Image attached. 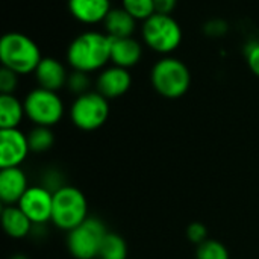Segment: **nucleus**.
Returning a JSON list of instances; mask_svg holds the SVG:
<instances>
[{
    "label": "nucleus",
    "mask_w": 259,
    "mask_h": 259,
    "mask_svg": "<svg viewBox=\"0 0 259 259\" xmlns=\"http://www.w3.org/2000/svg\"><path fill=\"white\" fill-rule=\"evenodd\" d=\"M112 38L106 32L85 30L79 33L67 49V62L73 70L93 73L102 71L111 61Z\"/></svg>",
    "instance_id": "1"
},
{
    "label": "nucleus",
    "mask_w": 259,
    "mask_h": 259,
    "mask_svg": "<svg viewBox=\"0 0 259 259\" xmlns=\"http://www.w3.org/2000/svg\"><path fill=\"white\" fill-rule=\"evenodd\" d=\"M42 55L38 44L21 32H8L0 39L2 67L15 71L18 76L35 73Z\"/></svg>",
    "instance_id": "2"
},
{
    "label": "nucleus",
    "mask_w": 259,
    "mask_h": 259,
    "mask_svg": "<svg viewBox=\"0 0 259 259\" xmlns=\"http://www.w3.org/2000/svg\"><path fill=\"white\" fill-rule=\"evenodd\" d=\"M153 90L165 99H179L191 85V73L185 62L175 56H164L155 62L150 71Z\"/></svg>",
    "instance_id": "3"
},
{
    "label": "nucleus",
    "mask_w": 259,
    "mask_h": 259,
    "mask_svg": "<svg viewBox=\"0 0 259 259\" xmlns=\"http://www.w3.org/2000/svg\"><path fill=\"white\" fill-rule=\"evenodd\" d=\"M88 219V202L85 194L71 185H64L53 193L52 223L65 232L73 231Z\"/></svg>",
    "instance_id": "4"
},
{
    "label": "nucleus",
    "mask_w": 259,
    "mask_h": 259,
    "mask_svg": "<svg viewBox=\"0 0 259 259\" xmlns=\"http://www.w3.org/2000/svg\"><path fill=\"white\" fill-rule=\"evenodd\" d=\"M144 44L164 56H168L182 42V27L173 15L153 14L150 18L143 21L141 29Z\"/></svg>",
    "instance_id": "5"
},
{
    "label": "nucleus",
    "mask_w": 259,
    "mask_h": 259,
    "mask_svg": "<svg viewBox=\"0 0 259 259\" xmlns=\"http://www.w3.org/2000/svg\"><path fill=\"white\" fill-rule=\"evenodd\" d=\"M23 103L26 117L35 126L52 127L62 120L65 112L61 96L56 91H50L41 87L29 91Z\"/></svg>",
    "instance_id": "6"
},
{
    "label": "nucleus",
    "mask_w": 259,
    "mask_h": 259,
    "mask_svg": "<svg viewBox=\"0 0 259 259\" xmlns=\"http://www.w3.org/2000/svg\"><path fill=\"white\" fill-rule=\"evenodd\" d=\"M109 117V100L99 91H88L77 96L70 106V120L85 132L97 131Z\"/></svg>",
    "instance_id": "7"
},
{
    "label": "nucleus",
    "mask_w": 259,
    "mask_h": 259,
    "mask_svg": "<svg viewBox=\"0 0 259 259\" xmlns=\"http://www.w3.org/2000/svg\"><path fill=\"white\" fill-rule=\"evenodd\" d=\"M106 234L108 229L100 219L88 217L82 225L68 232L67 249L74 259L99 258L100 246Z\"/></svg>",
    "instance_id": "8"
},
{
    "label": "nucleus",
    "mask_w": 259,
    "mask_h": 259,
    "mask_svg": "<svg viewBox=\"0 0 259 259\" xmlns=\"http://www.w3.org/2000/svg\"><path fill=\"white\" fill-rule=\"evenodd\" d=\"M17 206L27 215L33 226H42L47 222H52L53 193L42 185L29 187Z\"/></svg>",
    "instance_id": "9"
},
{
    "label": "nucleus",
    "mask_w": 259,
    "mask_h": 259,
    "mask_svg": "<svg viewBox=\"0 0 259 259\" xmlns=\"http://www.w3.org/2000/svg\"><path fill=\"white\" fill-rule=\"evenodd\" d=\"M30 153L27 135L18 127L0 129V167H20Z\"/></svg>",
    "instance_id": "10"
},
{
    "label": "nucleus",
    "mask_w": 259,
    "mask_h": 259,
    "mask_svg": "<svg viewBox=\"0 0 259 259\" xmlns=\"http://www.w3.org/2000/svg\"><path fill=\"white\" fill-rule=\"evenodd\" d=\"M131 85H132L131 71L117 65L105 67L99 73L97 80H96L97 91L108 100L124 96L131 90Z\"/></svg>",
    "instance_id": "11"
},
{
    "label": "nucleus",
    "mask_w": 259,
    "mask_h": 259,
    "mask_svg": "<svg viewBox=\"0 0 259 259\" xmlns=\"http://www.w3.org/2000/svg\"><path fill=\"white\" fill-rule=\"evenodd\" d=\"M27 190H29L27 176L21 170V167L2 168V171H0V199L5 206L17 205Z\"/></svg>",
    "instance_id": "12"
},
{
    "label": "nucleus",
    "mask_w": 259,
    "mask_h": 259,
    "mask_svg": "<svg viewBox=\"0 0 259 259\" xmlns=\"http://www.w3.org/2000/svg\"><path fill=\"white\" fill-rule=\"evenodd\" d=\"M33 74L38 82V87L58 93L61 88L67 87V79L70 73L59 59L52 56H42Z\"/></svg>",
    "instance_id": "13"
},
{
    "label": "nucleus",
    "mask_w": 259,
    "mask_h": 259,
    "mask_svg": "<svg viewBox=\"0 0 259 259\" xmlns=\"http://www.w3.org/2000/svg\"><path fill=\"white\" fill-rule=\"evenodd\" d=\"M67 6L74 20L88 26L103 23L112 9L111 0H68Z\"/></svg>",
    "instance_id": "14"
},
{
    "label": "nucleus",
    "mask_w": 259,
    "mask_h": 259,
    "mask_svg": "<svg viewBox=\"0 0 259 259\" xmlns=\"http://www.w3.org/2000/svg\"><path fill=\"white\" fill-rule=\"evenodd\" d=\"M143 58V46L134 36L127 38H112L111 47V62L112 65L121 68H132L135 67Z\"/></svg>",
    "instance_id": "15"
},
{
    "label": "nucleus",
    "mask_w": 259,
    "mask_h": 259,
    "mask_svg": "<svg viewBox=\"0 0 259 259\" xmlns=\"http://www.w3.org/2000/svg\"><path fill=\"white\" fill-rule=\"evenodd\" d=\"M2 226L6 235L14 240L26 238L33 229V223L27 219V215L17 205H8L3 208Z\"/></svg>",
    "instance_id": "16"
},
{
    "label": "nucleus",
    "mask_w": 259,
    "mask_h": 259,
    "mask_svg": "<svg viewBox=\"0 0 259 259\" xmlns=\"http://www.w3.org/2000/svg\"><path fill=\"white\" fill-rule=\"evenodd\" d=\"M105 32L111 38L132 36L137 29V20L123 8H112L103 21Z\"/></svg>",
    "instance_id": "17"
},
{
    "label": "nucleus",
    "mask_w": 259,
    "mask_h": 259,
    "mask_svg": "<svg viewBox=\"0 0 259 259\" xmlns=\"http://www.w3.org/2000/svg\"><path fill=\"white\" fill-rule=\"evenodd\" d=\"M24 115V103L14 94H0V129L18 127Z\"/></svg>",
    "instance_id": "18"
},
{
    "label": "nucleus",
    "mask_w": 259,
    "mask_h": 259,
    "mask_svg": "<svg viewBox=\"0 0 259 259\" xmlns=\"http://www.w3.org/2000/svg\"><path fill=\"white\" fill-rule=\"evenodd\" d=\"M99 258L106 259H127V244L124 238L115 232H109L105 235Z\"/></svg>",
    "instance_id": "19"
},
{
    "label": "nucleus",
    "mask_w": 259,
    "mask_h": 259,
    "mask_svg": "<svg viewBox=\"0 0 259 259\" xmlns=\"http://www.w3.org/2000/svg\"><path fill=\"white\" fill-rule=\"evenodd\" d=\"M27 140H29L30 152L33 153H44L50 150L55 144V135L52 129L46 126H35L27 134Z\"/></svg>",
    "instance_id": "20"
},
{
    "label": "nucleus",
    "mask_w": 259,
    "mask_h": 259,
    "mask_svg": "<svg viewBox=\"0 0 259 259\" xmlns=\"http://www.w3.org/2000/svg\"><path fill=\"white\" fill-rule=\"evenodd\" d=\"M121 8L126 9L137 21H146L155 11V0H121Z\"/></svg>",
    "instance_id": "21"
},
{
    "label": "nucleus",
    "mask_w": 259,
    "mask_h": 259,
    "mask_svg": "<svg viewBox=\"0 0 259 259\" xmlns=\"http://www.w3.org/2000/svg\"><path fill=\"white\" fill-rule=\"evenodd\" d=\"M196 259H229V250L223 243L208 238L197 246Z\"/></svg>",
    "instance_id": "22"
},
{
    "label": "nucleus",
    "mask_w": 259,
    "mask_h": 259,
    "mask_svg": "<svg viewBox=\"0 0 259 259\" xmlns=\"http://www.w3.org/2000/svg\"><path fill=\"white\" fill-rule=\"evenodd\" d=\"M90 87H91V79H90V74L88 73H83V71H77V70H73L70 74H68V79H67V90L73 94L77 96H82L85 93L90 91Z\"/></svg>",
    "instance_id": "23"
},
{
    "label": "nucleus",
    "mask_w": 259,
    "mask_h": 259,
    "mask_svg": "<svg viewBox=\"0 0 259 259\" xmlns=\"http://www.w3.org/2000/svg\"><path fill=\"white\" fill-rule=\"evenodd\" d=\"M18 87V74L6 67L0 70V93L2 94H14Z\"/></svg>",
    "instance_id": "24"
},
{
    "label": "nucleus",
    "mask_w": 259,
    "mask_h": 259,
    "mask_svg": "<svg viewBox=\"0 0 259 259\" xmlns=\"http://www.w3.org/2000/svg\"><path fill=\"white\" fill-rule=\"evenodd\" d=\"M187 238L193 244L199 246V244H202V243H205L208 240V228L203 223H199V222L191 223L188 226V229H187Z\"/></svg>",
    "instance_id": "25"
},
{
    "label": "nucleus",
    "mask_w": 259,
    "mask_h": 259,
    "mask_svg": "<svg viewBox=\"0 0 259 259\" xmlns=\"http://www.w3.org/2000/svg\"><path fill=\"white\" fill-rule=\"evenodd\" d=\"M246 58L250 71L259 77V41H255L246 47Z\"/></svg>",
    "instance_id": "26"
},
{
    "label": "nucleus",
    "mask_w": 259,
    "mask_h": 259,
    "mask_svg": "<svg viewBox=\"0 0 259 259\" xmlns=\"http://www.w3.org/2000/svg\"><path fill=\"white\" fill-rule=\"evenodd\" d=\"M65 184H62V178L58 171L55 170H49L44 175V181H42V187H46L47 190H50L52 193H55L56 190H59L61 187H64Z\"/></svg>",
    "instance_id": "27"
},
{
    "label": "nucleus",
    "mask_w": 259,
    "mask_h": 259,
    "mask_svg": "<svg viewBox=\"0 0 259 259\" xmlns=\"http://www.w3.org/2000/svg\"><path fill=\"white\" fill-rule=\"evenodd\" d=\"M226 30H228V24L223 20H212V21L206 23V26H205V32L209 36H222L226 33Z\"/></svg>",
    "instance_id": "28"
},
{
    "label": "nucleus",
    "mask_w": 259,
    "mask_h": 259,
    "mask_svg": "<svg viewBox=\"0 0 259 259\" xmlns=\"http://www.w3.org/2000/svg\"><path fill=\"white\" fill-rule=\"evenodd\" d=\"M178 6V0H155V11L156 14L171 15Z\"/></svg>",
    "instance_id": "29"
},
{
    "label": "nucleus",
    "mask_w": 259,
    "mask_h": 259,
    "mask_svg": "<svg viewBox=\"0 0 259 259\" xmlns=\"http://www.w3.org/2000/svg\"><path fill=\"white\" fill-rule=\"evenodd\" d=\"M9 259H29L26 255H23V253H15V255H12Z\"/></svg>",
    "instance_id": "30"
},
{
    "label": "nucleus",
    "mask_w": 259,
    "mask_h": 259,
    "mask_svg": "<svg viewBox=\"0 0 259 259\" xmlns=\"http://www.w3.org/2000/svg\"><path fill=\"white\" fill-rule=\"evenodd\" d=\"M99 259H106V258H99Z\"/></svg>",
    "instance_id": "31"
},
{
    "label": "nucleus",
    "mask_w": 259,
    "mask_h": 259,
    "mask_svg": "<svg viewBox=\"0 0 259 259\" xmlns=\"http://www.w3.org/2000/svg\"><path fill=\"white\" fill-rule=\"evenodd\" d=\"M127 259H129V258H127Z\"/></svg>",
    "instance_id": "32"
}]
</instances>
